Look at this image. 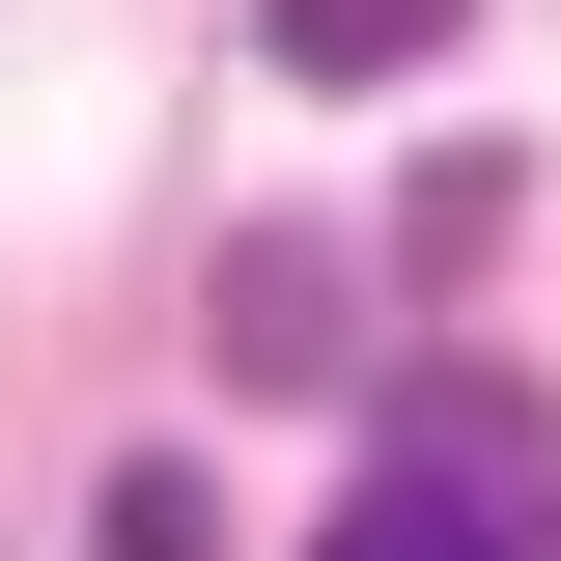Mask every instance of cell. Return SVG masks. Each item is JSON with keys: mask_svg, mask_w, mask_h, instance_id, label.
<instances>
[{"mask_svg": "<svg viewBox=\"0 0 561 561\" xmlns=\"http://www.w3.org/2000/svg\"><path fill=\"white\" fill-rule=\"evenodd\" d=\"M309 561H561V393L421 365V393L365 421V505H337Z\"/></svg>", "mask_w": 561, "mask_h": 561, "instance_id": "obj_1", "label": "cell"}, {"mask_svg": "<svg viewBox=\"0 0 561 561\" xmlns=\"http://www.w3.org/2000/svg\"><path fill=\"white\" fill-rule=\"evenodd\" d=\"M225 365H280V393H309V365H365V309H337V253H309V225H253V253H225Z\"/></svg>", "mask_w": 561, "mask_h": 561, "instance_id": "obj_2", "label": "cell"}, {"mask_svg": "<svg viewBox=\"0 0 561 561\" xmlns=\"http://www.w3.org/2000/svg\"><path fill=\"white\" fill-rule=\"evenodd\" d=\"M253 28H280V84H421L478 0H253Z\"/></svg>", "mask_w": 561, "mask_h": 561, "instance_id": "obj_3", "label": "cell"}, {"mask_svg": "<svg viewBox=\"0 0 561 561\" xmlns=\"http://www.w3.org/2000/svg\"><path fill=\"white\" fill-rule=\"evenodd\" d=\"M84 561H225V478L197 449H113V478H84Z\"/></svg>", "mask_w": 561, "mask_h": 561, "instance_id": "obj_4", "label": "cell"}]
</instances>
